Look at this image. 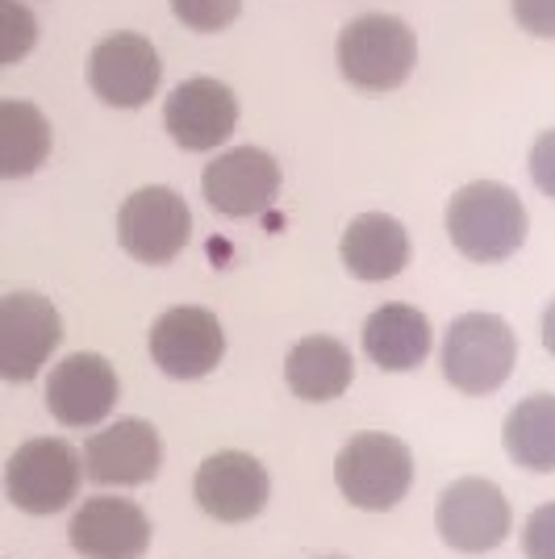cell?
Listing matches in <instances>:
<instances>
[{"label": "cell", "instance_id": "obj_1", "mask_svg": "<svg viewBox=\"0 0 555 559\" xmlns=\"http://www.w3.org/2000/svg\"><path fill=\"white\" fill-rule=\"evenodd\" d=\"M447 234L472 263H501L527 242V205L506 185H463L447 205Z\"/></svg>", "mask_w": 555, "mask_h": 559}, {"label": "cell", "instance_id": "obj_2", "mask_svg": "<svg viewBox=\"0 0 555 559\" xmlns=\"http://www.w3.org/2000/svg\"><path fill=\"white\" fill-rule=\"evenodd\" d=\"M417 63L414 29L389 13H364L339 34V71L359 93H393Z\"/></svg>", "mask_w": 555, "mask_h": 559}, {"label": "cell", "instance_id": "obj_3", "mask_svg": "<svg viewBox=\"0 0 555 559\" xmlns=\"http://www.w3.org/2000/svg\"><path fill=\"white\" fill-rule=\"evenodd\" d=\"M518 338L497 313H463L442 338V376L468 396L497 393L513 372Z\"/></svg>", "mask_w": 555, "mask_h": 559}, {"label": "cell", "instance_id": "obj_4", "mask_svg": "<svg viewBox=\"0 0 555 559\" xmlns=\"http://www.w3.org/2000/svg\"><path fill=\"white\" fill-rule=\"evenodd\" d=\"M334 480L355 510H393L414 485V455L397 435L364 430L339 451Z\"/></svg>", "mask_w": 555, "mask_h": 559}, {"label": "cell", "instance_id": "obj_5", "mask_svg": "<svg viewBox=\"0 0 555 559\" xmlns=\"http://www.w3.org/2000/svg\"><path fill=\"white\" fill-rule=\"evenodd\" d=\"M84 485V460L63 439H29L4 464V492L25 513H59Z\"/></svg>", "mask_w": 555, "mask_h": 559}, {"label": "cell", "instance_id": "obj_6", "mask_svg": "<svg viewBox=\"0 0 555 559\" xmlns=\"http://www.w3.org/2000/svg\"><path fill=\"white\" fill-rule=\"evenodd\" d=\"M188 234H192V213L176 188H139L134 197H126V205L117 213L121 251L151 267L180 255L188 247Z\"/></svg>", "mask_w": 555, "mask_h": 559}, {"label": "cell", "instance_id": "obj_7", "mask_svg": "<svg viewBox=\"0 0 555 559\" xmlns=\"http://www.w3.org/2000/svg\"><path fill=\"white\" fill-rule=\"evenodd\" d=\"M59 338V309L43 293H9L0 301V376L9 384H25L43 372Z\"/></svg>", "mask_w": 555, "mask_h": 559}, {"label": "cell", "instance_id": "obj_8", "mask_svg": "<svg viewBox=\"0 0 555 559\" xmlns=\"http://www.w3.org/2000/svg\"><path fill=\"white\" fill-rule=\"evenodd\" d=\"M226 355L222 322L205 305H176L151 326V359L172 380H201Z\"/></svg>", "mask_w": 555, "mask_h": 559}, {"label": "cell", "instance_id": "obj_9", "mask_svg": "<svg viewBox=\"0 0 555 559\" xmlns=\"http://www.w3.org/2000/svg\"><path fill=\"white\" fill-rule=\"evenodd\" d=\"M509 526H513V513H509L506 492L493 480L468 476L439 497V535L463 556H488L493 547L506 543Z\"/></svg>", "mask_w": 555, "mask_h": 559}, {"label": "cell", "instance_id": "obj_10", "mask_svg": "<svg viewBox=\"0 0 555 559\" xmlns=\"http://www.w3.org/2000/svg\"><path fill=\"white\" fill-rule=\"evenodd\" d=\"M160 75L163 68L155 47L130 29L101 38L88 55V88L114 109H142L160 93Z\"/></svg>", "mask_w": 555, "mask_h": 559}, {"label": "cell", "instance_id": "obj_11", "mask_svg": "<svg viewBox=\"0 0 555 559\" xmlns=\"http://www.w3.org/2000/svg\"><path fill=\"white\" fill-rule=\"evenodd\" d=\"M268 467L247 451H217L192 476V497L213 522H251L268 506Z\"/></svg>", "mask_w": 555, "mask_h": 559}, {"label": "cell", "instance_id": "obj_12", "mask_svg": "<svg viewBox=\"0 0 555 559\" xmlns=\"http://www.w3.org/2000/svg\"><path fill=\"white\" fill-rule=\"evenodd\" d=\"M201 188L222 217H259L280 197V164L259 146H234L205 167Z\"/></svg>", "mask_w": 555, "mask_h": 559}, {"label": "cell", "instance_id": "obj_13", "mask_svg": "<svg viewBox=\"0 0 555 559\" xmlns=\"http://www.w3.org/2000/svg\"><path fill=\"white\" fill-rule=\"evenodd\" d=\"M163 464V443L160 430L151 421H114L105 426L101 435H93L84 443V472L96 485H109V489H139L151 485L155 472Z\"/></svg>", "mask_w": 555, "mask_h": 559}, {"label": "cell", "instance_id": "obj_14", "mask_svg": "<svg viewBox=\"0 0 555 559\" xmlns=\"http://www.w3.org/2000/svg\"><path fill=\"white\" fill-rule=\"evenodd\" d=\"M117 405V372L105 355L80 350L68 355L47 380V409L50 418L68 430H84L109 418Z\"/></svg>", "mask_w": 555, "mask_h": 559}, {"label": "cell", "instance_id": "obj_15", "mask_svg": "<svg viewBox=\"0 0 555 559\" xmlns=\"http://www.w3.org/2000/svg\"><path fill=\"white\" fill-rule=\"evenodd\" d=\"M163 126L185 151H213L234 134L238 126V96L222 80H185L180 88H172L163 105Z\"/></svg>", "mask_w": 555, "mask_h": 559}, {"label": "cell", "instance_id": "obj_16", "mask_svg": "<svg viewBox=\"0 0 555 559\" xmlns=\"http://www.w3.org/2000/svg\"><path fill=\"white\" fill-rule=\"evenodd\" d=\"M71 547L84 559H142L151 547V522L126 497H93L71 518Z\"/></svg>", "mask_w": 555, "mask_h": 559}, {"label": "cell", "instance_id": "obj_17", "mask_svg": "<svg viewBox=\"0 0 555 559\" xmlns=\"http://www.w3.org/2000/svg\"><path fill=\"white\" fill-rule=\"evenodd\" d=\"M339 255H343V263H347V272L355 280L380 284V280H393L410 267L414 247H410V234L397 217H389V213H359L343 230Z\"/></svg>", "mask_w": 555, "mask_h": 559}, {"label": "cell", "instance_id": "obj_18", "mask_svg": "<svg viewBox=\"0 0 555 559\" xmlns=\"http://www.w3.org/2000/svg\"><path fill=\"white\" fill-rule=\"evenodd\" d=\"M364 350L385 372H414L430 355V322L426 313L405 301L380 305L364 322Z\"/></svg>", "mask_w": 555, "mask_h": 559}, {"label": "cell", "instance_id": "obj_19", "mask_svg": "<svg viewBox=\"0 0 555 559\" xmlns=\"http://www.w3.org/2000/svg\"><path fill=\"white\" fill-rule=\"evenodd\" d=\"M355 364H351V350L330 338V334H309L302 343H293L288 359H284V380H288V393L302 396V401H334V396L347 393Z\"/></svg>", "mask_w": 555, "mask_h": 559}, {"label": "cell", "instance_id": "obj_20", "mask_svg": "<svg viewBox=\"0 0 555 559\" xmlns=\"http://www.w3.org/2000/svg\"><path fill=\"white\" fill-rule=\"evenodd\" d=\"M50 126L29 100H0V176L22 180L47 164Z\"/></svg>", "mask_w": 555, "mask_h": 559}, {"label": "cell", "instance_id": "obj_21", "mask_svg": "<svg viewBox=\"0 0 555 559\" xmlns=\"http://www.w3.org/2000/svg\"><path fill=\"white\" fill-rule=\"evenodd\" d=\"M509 460L527 472H555V393H534L506 418Z\"/></svg>", "mask_w": 555, "mask_h": 559}, {"label": "cell", "instance_id": "obj_22", "mask_svg": "<svg viewBox=\"0 0 555 559\" xmlns=\"http://www.w3.org/2000/svg\"><path fill=\"white\" fill-rule=\"evenodd\" d=\"M34 43H38L34 13H25V4L17 0H0V63H22Z\"/></svg>", "mask_w": 555, "mask_h": 559}, {"label": "cell", "instance_id": "obj_23", "mask_svg": "<svg viewBox=\"0 0 555 559\" xmlns=\"http://www.w3.org/2000/svg\"><path fill=\"white\" fill-rule=\"evenodd\" d=\"M172 13L180 17V25L197 29V34H217V29L238 22L243 0H172Z\"/></svg>", "mask_w": 555, "mask_h": 559}, {"label": "cell", "instance_id": "obj_24", "mask_svg": "<svg viewBox=\"0 0 555 559\" xmlns=\"http://www.w3.org/2000/svg\"><path fill=\"white\" fill-rule=\"evenodd\" d=\"M522 551H527V559H555V501L539 506V510L527 518Z\"/></svg>", "mask_w": 555, "mask_h": 559}, {"label": "cell", "instance_id": "obj_25", "mask_svg": "<svg viewBox=\"0 0 555 559\" xmlns=\"http://www.w3.org/2000/svg\"><path fill=\"white\" fill-rule=\"evenodd\" d=\"M527 167H531L534 188L555 201V130H543V134L534 139L531 155H527Z\"/></svg>", "mask_w": 555, "mask_h": 559}, {"label": "cell", "instance_id": "obj_26", "mask_svg": "<svg viewBox=\"0 0 555 559\" xmlns=\"http://www.w3.org/2000/svg\"><path fill=\"white\" fill-rule=\"evenodd\" d=\"M509 9L531 38H555V0H509Z\"/></svg>", "mask_w": 555, "mask_h": 559}, {"label": "cell", "instance_id": "obj_27", "mask_svg": "<svg viewBox=\"0 0 555 559\" xmlns=\"http://www.w3.org/2000/svg\"><path fill=\"white\" fill-rule=\"evenodd\" d=\"M543 347H547V355L555 359V301L547 305V313H543Z\"/></svg>", "mask_w": 555, "mask_h": 559}]
</instances>
